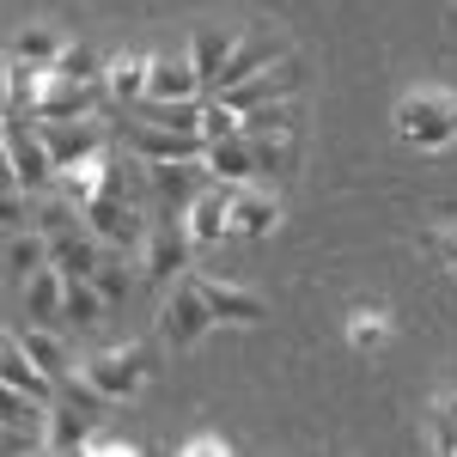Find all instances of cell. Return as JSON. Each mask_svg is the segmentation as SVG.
Listing matches in <instances>:
<instances>
[{"label":"cell","instance_id":"cell-35","mask_svg":"<svg viewBox=\"0 0 457 457\" xmlns=\"http://www.w3.org/2000/svg\"><path fill=\"white\" fill-rule=\"evenodd\" d=\"M439 409H445V421L457 427V390H452V396H439Z\"/></svg>","mask_w":457,"mask_h":457},{"label":"cell","instance_id":"cell-33","mask_svg":"<svg viewBox=\"0 0 457 457\" xmlns=\"http://www.w3.org/2000/svg\"><path fill=\"white\" fill-rule=\"evenodd\" d=\"M281 171H287V141H256V177H281Z\"/></svg>","mask_w":457,"mask_h":457},{"label":"cell","instance_id":"cell-4","mask_svg":"<svg viewBox=\"0 0 457 457\" xmlns=\"http://www.w3.org/2000/svg\"><path fill=\"white\" fill-rule=\"evenodd\" d=\"M195 232L183 226V213H159V226L146 232V281H177L195 256Z\"/></svg>","mask_w":457,"mask_h":457},{"label":"cell","instance_id":"cell-30","mask_svg":"<svg viewBox=\"0 0 457 457\" xmlns=\"http://www.w3.org/2000/svg\"><path fill=\"white\" fill-rule=\"evenodd\" d=\"M92 281H98V293H104L110 305H122V299L135 293V269L122 262V250H110L104 262H98V275H92Z\"/></svg>","mask_w":457,"mask_h":457},{"label":"cell","instance_id":"cell-29","mask_svg":"<svg viewBox=\"0 0 457 457\" xmlns=\"http://www.w3.org/2000/svg\"><path fill=\"white\" fill-rule=\"evenodd\" d=\"M245 135H256V141H287V135H293V110H287V98L281 104L245 110Z\"/></svg>","mask_w":457,"mask_h":457},{"label":"cell","instance_id":"cell-8","mask_svg":"<svg viewBox=\"0 0 457 457\" xmlns=\"http://www.w3.org/2000/svg\"><path fill=\"white\" fill-rule=\"evenodd\" d=\"M129 146L141 153L146 165L153 159H208V135L202 129H165V122H135Z\"/></svg>","mask_w":457,"mask_h":457},{"label":"cell","instance_id":"cell-34","mask_svg":"<svg viewBox=\"0 0 457 457\" xmlns=\"http://www.w3.org/2000/svg\"><path fill=\"white\" fill-rule=\"evenodd\" d=\"M213 452H226V445H220V439H189V445H183V457H213Z\"/></svg>","mask_w":457,"mask_h":457},{"label":"cell","instance_id":"cell-16","mask_svg":"<svg viewBox=\"0 0 457 457\" xmlns=\"http://www.w3.org/2000/svg\"><path fill=\"white\" fill-rule=\"evenodd\" d=\"M0 385L19 390V396H37V403H55V396H62V385H55L31 353L19 348V336H6V353H0Z\"/></svg>","mask_w":457,"mask_h":457},{"label":"cell","instance_id":"cell-10","mask_svg":"<svg viewBox=\"0 0 457 457\" xmlns=\"http://www.w3.org/2000/svg\"><path fill=\"white\" fill-rule=\"evenodd\" d=\"M37 122H43V116H37ZM43 141L55 153V165L68 171V165H86V159L104 153V129H98L92 116H68V122H43Z\"/></svg>","mask_w":457,"mask_h":457},{"label":"cell","instance_id":"cell-22","mask_svg":"<svg viewBox=\"0 0 457 457\" xmlns=\"http://www.w3.org/2000/svg\"><path fill=\"white\" fill-rule=\"evenodd\" d=\"M208 171L220 177V183H256V141H250V135L208 141Z\"/></svg>","mask_w":457,"mask_h":457},{"label":"cell","instance_id":"cell-20","mask_svg":"<svg viewBox=\"0 0 457 457\" xmlns=\"http://www.w3.org/2000/svg\"><path fill=\"white\" fill-rule=\"evenodd\" d=\"M202 73L189 55H153V73H146V98H202Z\"/></svg>","mask_w":457,"mask_h":457},{"label":"cell","instance_id":"cell-17","mask_svg":"<svg viewBox=\"0 0 457 457\" xmlns=\"http://www.w3.org/2000/svg\"><path fill=\"white\" fill-rule=\"evenodd\" d=\"M195 287H202V299L213 305V317H220V323H262V317H269V305H262L250 287L213 281V275H195Z\"/></svg>","mask_w":457,"mask_h":457},{"label":"cell","instance_id":"cell-3","mask_svg":"<svg viewBox=\"0 0 457 457\" xmlns=\"http://www.w3.org/2000/svg\"><path fill=\"white\" fill-rule=\"evenodd\" d=\"M146 183L159 195V213H183L213 183V171H208V159H153L146 165Z\"/></svg>","mask_w":457,"mask_h":457},{"label":"cell","instance_id":"cell-25","mask_svg":"<svg viewBox=\"0 0 457 457\" xmlns=\"http://www.w3.org/2000/svg\"><path fill=\"white\" fill-rule=\"evenodd\" d=\"M31 226L43 232V238H68V232L86 226V208L73 202L68 189H62V195H49V189H43V195H37V208H31Z\"/></svg>","mask_w":457,"mask_h":457},{"label":"cell","instance_id":"cell-36","mask_svg":"<svg viewBox=\"0 0 457 457\" xmlns=\"http://www.w3.org/2000/svg\"><path fill=\"white\" fill-rule=\"evenodd\" d=\"M452 19H457V12H452Z\"/></svg>","mask_w":457,"mask_h":457},{"label":"cell","instance_id":"cell-31","mask_svg":"<svg viewBox=\"0 0 457 457\" xmlns=\"http://www.w3.org/2000/svg\"><path fill=\"white\" fill-rule=\"evenodd\" d=\"M55 73H68V79H86V86H104V62L92 55V49H79V43H68V55H62V68Z\"/></svg>","mask_w":457,"mask_h":457},{"label":"cell","instance_id":"cell-2","mask_svg":"<svg viewBox=\"0 0 457 457\" xmlns=\"http://www.w3.org/2000/svg\"><path fill=\"white\" fill-rule=\"evenodd\" d=\"M6 171L19 177L31 195H43L49 183H62V165L43 141V122L37 116H6Z\"/></svg>","mask_w":457,"mask_h":457},{"label":"cell","instance_id":"cell-32","mask_svg":"<svg viewBox=\"0 0 457 457\" xmlns=\"http://www.w3.org/2000/svg\"><path fill=\"white\" fill-rule=\"evenodd\" d=\"M348 342H353V348H366V353H372V348H385V317L360 305V312H353V323H348Z\"/></svg>","mask_w":457,"mask_h":457},{"label":"cell","instance_id":"cell-14","mask_svg":"<svg viewBox=\"0 0 457 457\" xmlns=\"http://www.w3.org/2000/svg\"><path fill=\"white\" fill-rule=\"evenodd\" d=\"M25 287V317L31 323H55V329H68V275L49 262V269H37Z\"/></svg>","mask_w":457,"mask_h":457},{"label":"cell","instance_id":"cell-6","mask_svg":"<svg viewBox=\"0 0 457 457\" xmlns=\"http://www.w3.org/2000/svg\"><path fill=\"white\" fill-rule=\"evenodd\" d=\"M275 62H287V37H281V31H245V37H238V49H232V62L220 68V79H213L208 92H226V86H245L250 73L275 68Z\"/></svg>","mask_w":457,"mask_h":457},{"label":"cell","instance_id":"cell-28","mask_svg":"<svg viewBox=\"0 0 457 457\" xmlns=\"http://www.w3.org/2000/svg\"><path fill=\"white\" fill-rule=\"evenodd\" d=\"M104 312H110V299L98 293V281L92 275H68V329H92Z\"/></svg>","mask_w":457,"mask_h":457},{"label":"cell","instance_id":"cell-27","mask_svg":"<svg viewBox=\"0 0 457 457\" xmlns=\"http://www.w3.org/2000/svg\"><path fill=\"white\" fill-rule=\"evenodd\" d=\"M146 73H153V55H122L104 68V98L116 104H141L146 98Z\"/></svg>","mask_w":457,"mask_h":457},{"label":"cell","instance_id":"cell-26","mask_svg":"<svg viewBox=\"0 0 457 457\" xmlns=\"http://www.w3.org/2000/svg\"><path fill=\"white\" fill-rule=\"evenodd\" d=\"M37 269H49V238H43L37 226L6 232V275H12V281H31Z\"/></svg>","mask_w":457,"mask_h":457},{"label":"cell","instance_id":"cell-5","mask_svg":"<svg viewBox=\"0 0 457 457\" xmlns=\"http://www.w3.org/2000/svg\"><path fill=\"white\" fill-rule=\"evenodd\" d=\"M213 323H220V317H213V305L202 299V287H195V281L177 287L171 299H165V317H159V329H165V342H171V348H195Z\"/></svg>","mask_w":457,"mask_h":457},{"label":"cell","instance_id":"cell-19","mask_svg":"<svg viewBox=\"0 0 457 457\" xmlns=\"http://www.w3.org/2000/svg\"><path fill=\"white\" fill-rule=\"evenodd\" d=\"M92 427H98V415H86V409H73L68 396H55L49 403V452L55 457H73L92 445Z\"/></svg>","mask_w":457,"mask_h":457},{"label":"cell","instance_id":"cell-12","mask_svg":"<svg viewBox=\"0 0 457 457\" xmlns=\"http://www.w3.org/2000/svg\"><path fill=\"white\" fill-rule=\"evenodd\" d=\"M183 226L195 232V245H220V238L232 232V183H220V177H213L208 189L183 208Z\"/></svg>","mask_w":457,"mask_h":457},{"label":"cell","instance_id":"cell-7","mask_svg":"<svg viewBox=\"0 0 457 457\" xmlns=\"http://www.w3.org/2000/svg\"><path fill=\"white\" fill-rule=\"evenodd\" d=\"M293 92H299V62L287 55V62L250 73L245 86H226V92H213V98H226V104L245 116V110H256V104H281V98H293Z\"/></svg>","mask_w":457,"mask_h":457},{"label":"cell","instance_id":"cell-21","mask_svg":"<svg viewBox=\"0 0 457 457\" xmlns=\"http://www.w3.org/2000/svg\"><path fill=\"white\" fill-rule=\"evenodd\" d=\"M62 55H68V37L55 31V25H25V31L12 37V62H25L37 73H55Z\"/></svg>","mask_w":457,"mask_h":457},{"label":"cell","instance_id":"cell-9","mask_svg":"<svg viewBox=\"0 0 457 457\" xmlns=\"http://www.w3.org/2000/svg\"><path fill=\"white\" fill-rule=\"evenodd\" d=\"M98 92L104 86H86V79H68V73H43V86H37V110L43 122H68V116H92L98 110Z\"/></svg>","mask_w":457,"mask_h":457},{"label":"cell","instance_id":"cell-23","mask_svg":"<svg viewBox=\"0 0 457 457\" xmlns=\"http://www.w3.org/2000/svg\"><path fill=\"white\" fill-rule=\"evenodd\" d=\"M238 37L245 31H226V25H202V31L189 37V62H195V73H202V86L220 79V68H226L232 49H238Z\"/></svg>","mask_w":457,"mask_h":457},{"label":"cell","instance_id":"cell-1","mask_svg":"<svg viewBox=\"0 0 457 457\" xmlns=\"http://www.w3.org/2000/svg\"><path fill=\"white\" fill-rule=\"evenodd\" d=\"M396 135H403L409 146H421V153L452 146L457 141V98H452V92H439V86L409 92V98L396 104Z\"/></svg>","mask_w":457,"mask_h":457},{"label":"cell","instance_id":"cell-24","mask_svg":"<svg viewBox=\"0 0 457 457\" xmlns=\"http://www.w3.org/2000/svg\"><path fill=\"white\" fill-rule=\"evenodd\" d=\"M19 336V348L31 353L37 366L49 372V378H62V372H73V353H68V342L55 336V323H25V329H12Z\"/></svg>","mask_w":457,"mask_h":457},{"label":"cell","instance_id":"cell-11","mask_svg":"<svg viewBox=\"0 0 457 457\" xmlns=\"http://www.w3.org/2000/svg\"><path fill=\"white\" fill-rule=\"evenodd\" d=\"M141 372H146V353L141 348H110V353H92V360H86V378L104 390L110 403L135 396V390H141Z\"/></svg>","mask_w":457,"mask_h":457},{"label":"cell","instance_id":"cell-18","mask_svg":"<svg viewBox=\"0 0 457 457\" xmlns=\"http://www.w3.org/2000/svg\"><path fill=\"white\" fill-rule=\"evenodd\" d=\"M110 256V245L92 232V226H79L68 238H49V262L62 269V275H98V262Z\"/></svg>","mask_w":457,"mask_h":457},{"label":"cell","instance_id":"cell-13","mask_svg":"<svg viewBox=\"0 0 457 457\" xmlns=\"http://www.w3.org/2000/svg\"><path fill=\"white\" fill-rule=\"evenodd\" d=\"M86 226L104 238L110 250H135L153 232V226H141V213L129 208V202H110V195H98V202H86Z\"/></svg>","mask_w":457,"mask_h":457},{"label":"cell","instance_id":"cell-15","mask_svg":"<svg viewBox=\"0 0 457 457\" xmlns=\"http://www.w3.org/2000/svg\"><path fill=\"white\" fill-rule=\"evenodd\" d=\"M281 226V202L256 183H232V232L238 238H269Z\"/></svg>","mask_w":457,"mask_h":457}]
</instances>
